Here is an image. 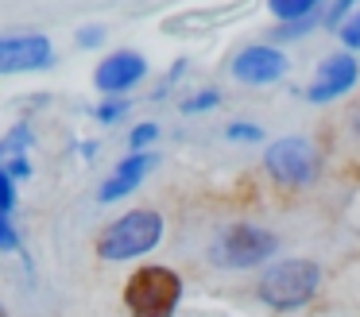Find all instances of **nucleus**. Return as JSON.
Here are the masks:
<instances>
[{
  "label": "nucleus",
  "mask_w": 360,
  "mask_h": 317,
  "mask_svg": "<svg viewBox=\"0 0 360 317\" xmlns=\"http://www.w3.org/2000/svg\"><path fill=\"white\" fill-rule=\"evenodd\" d=\"M148 77V58L140 51H112L97 62L94 70V85L105 93V97H124L128 89Z\"/></svg>",
  "instance_id": "nucleus-7"
},
{
  "label": "nucleus",
  "mask_w": 360,
  "mask_h": 317,
  "mask_svg": "<svg viewBox=\"0 0 360 317\" xmlns=\"http://www.w3.org/2000/svg\"><path fill=\"white\" fill-rule=\"evenodd\" d=\"M275 247H279V240L271 236L267 228H256V224H233V228H225L217 240H213V259L221 263V267H259L264 259H271Z\"/></svg>",
  "instance_id": "nucleus-4"
},
{
  "label": "nucleus",
  "mask_w": 360,
  "mask_h": 317,
  "mask_svg": "<svg viewBox=\"0 0 360 317\" xmlns=\"http://www.w3.org/2000/svg\"><path fill=\"white\" fill-rule=\"evenodd\" d=\"M356 77H360V66H356L352 54H329L318 66V77H314V85L306 89V97H310L314 105L337 101L341 93H349L352 85H356Z\"/></svg>",
  "instance_id": "nucleus-9"
},
{
  "label": "nucleus",
  "mask_w": 360,
  "mask_h": 317,
  "mask_svg": "<svg viewBox=\"0 0 360 317\" xmlns=\"http://www.w3.org/2000/svg\"><path fill=\"white\" fill-rule=\"evenodd\" d=\"M179 302H182V278L171 267H159V263L132 271L124 283V309L132 317H174Z\"/></svg>",
  "instance_id": "nucleus-2"
},
{
  "label": "nucleus",
  "mask_w": 360,
  "mask_h": 317,
  "mask_svg": "<svg viewBox=\"0 0 360 317\" xmlns=\"http://www.w3.org/2000/svg\"><path fill=\"white\" fill-rule=\"evenodd\" d=\"M264 167L279 186H306L318 178V151L302 136H283L267 147Z\"/></svg>",
  "instance_id": "nucleus-5"
},
{
  "label": "nucleus",
  "mask_w": 360,
  "mask_h": 317,
  "mask_svg": "<svg viewBox=\"0 0 360 317\" xmlns=\"http://www.w3.org/2000/svg\"><path fill=\"white\" fill-rule=\"evenodd\" d=\"M155 162H159V155H151V151H136V155H128V159H120L117 167H112V174L97 186V201L109 205V201L128 198V193L155 170Z\"/></svg>",
  "instance_id": "nucleus-10"
},
{
  "label": "nucleus",
  "mask_w": 360,
  "mask_h": 317,
  "mask_svg": "<svg viewBox=\"0 0 360 317\" xmlns=\"http://www.w3.org/2000/svg\"><path fill=\"white\" fill-rule=\"evenodd\" d=\"M0 317H8V309H4V302H0Z\"/></svg>",
  "instance_id": "nucleus-23"
},
{
  "label": "nucleus",
  "mask_w": 360,
  "mask_h": 317,
  "mask_svg": "<svg viewBox=\"0 0 360 317\" xmlns=\"http://www.w3.org/2000/svg\"><path fill=\"white\" fill-rule=\"evenodd\" d=\"M35 139H32V124L27 120H20V124H12V131L4 136V143H0V159L8 162V159H20V155H27V147H32Z\"/></svg>",
  "instance_id": "nucleus-11"
},
{
  "label": "nucleus",
  "mask_w": 360,
  "mask_h": 317,
  "mask_svg": "<svg viewBox=\"0 0 360 317\" xmlns=\"http://www.w3.org/2000/svg\"><path fill=\"white\" fill-rule=\"evenodd\" d=\"M0 252H20V232L12 224V213H0Z\"/></svg>",
  "instance_id": "nucleus-17"
},
{
  "label": "nucleus",
  "mask_w": 360,
  "mask_h": 317,
  "mask_svg": "<svg viewBox=\"0 0 360 317\" xmlns=\"http://www.w3.org/2000/svg\"><path fill=\"white\" fill-rule=\"evenodd\" d=\"M337 35H341V43L349 46V51H360V8L337 27Z\"/></svg>",
  "instance_id": "nucleus-16"
},
{
  "label": "nucleus",
  "mask_w": 360,
  "mask_h": 317,
  "mask_svg": "<svg viewBox=\"0 0 360 317\" xmlns=\"http://www.w3.org/2000/svg\"><path fill=\"white\" fill-rule=\"evenodd\" d=\"M318 283H321L318 263L283 259V263H271V267L264 271V278H259V298L271 309H298L314 298Z\"/></svg>",
  "instance_id": "nucleus-3"
},
{
  "label": "nucleus",
  "mask_w": 360,
  "mask_h": 317,
  "mask_svg": "<svg viewBox=\"0 0 360 317\" xmlns=\"http://www.w3.org/2000/svg\"><path fill=\"white\" fill-rule=\"evenodd\" d=\"M4 174H8L12 182H24V178H32V162H27V155H20V159H8V162H4Z\"/></svg>",
  "instance_id": "nucleus-22"
},
{
  "label": "nucleus",
  "mask_w": 360,
  "mask_h": 317,
  "mask_svg": "<svg viewBox=\"0 0 360 317\" xmlns=\"http://www.w3.org/2000/svg\"><path fill=\"white\" fill-rule=\"evenodd\" d=\"M318 4H321V0H267V8H271V15H275V20H283V23H295V20H302V15H310Z\"/></svg>",
  "instance_id": "nucleus-12"
},
{
  "label": "nucleus",
  "mask_w": 360,
  "mask_h": 317,
  "mask_svg": "<svg viewBox=\"0 0 360 317\" xmlns=\"http://www.w3.org/2000/svg\"><path fill=\"white\" fill-rule=\"evenodd\" d=\"M287 74V54L279 46H244L240 54L233 58V77L244 85H271Z\"/></svg>",
  "instance_id": "nucleus-8"
},
{
  "label": "nucleus",
  "mask_w": 360,
  "mask_h": 317,
  "mask_svg": "<svg viewBox=\"0 0 360 317\" xmlns=\"http://www.w3.org/2000/svg\"><path fill=\"white\" fill-rule=\"evenodd\" d=\"M128 108H132V105H128L124 97H109L105 105L94 108V116H97L101 124H117V120H124V116H128Z\"/></svg>",
  "instance_id": "nucleus-15"
},
{
  "label": "nucleus",
  "mask_w": 360,
  "mask_h": 317,
  "mask_svg": "<svg viewBox=\"0 0 360 317\" xmlns=\"http://www.w3.org/2000/svg\"><path fill=\"white\" fill-rule=\"evenodd\" d=\"M352 4H356V0H337V4L326 12V20H321V23H326L329 31H337V27L345 23V15H349V8H352Z\"/></svg>",
  "instance_id": "nucleus-21"
},
{
  "label": "nucleus",
  "mask_w": 360,
  "mask_h": 317,
  "mask_svg": "<svg viewBox=\"0 0 360 317\" xmlns=\"http://www.w3.org/2000/svg\"><path fill=\"white\" fill-rule=\"evenodd\" d=\"M356 128H360V120H356Z\"/></svg>",
  "instance_id": "nucleus-24"
},
{
  "label": "nucleus",
  "mask_w": 360,
  "mask_h": 317,
  "mask_svg": "<svg viewBox=\"0 0 360 317\" xmlns=\"http://www.w3.org/2000/svg\"><path fill=\"white\" fill-rule=\"evenodd\" d=\"M217 105H221V93L217 89H202V93H194V97L182 101V112L198 116V112H210V108H217Z\"/></svg>",
  "instance_id": "nucleus-13"
},
{
  "label": "nucleus",
  "mask_w": 360,
  "mask_h": 317,
  "mask_svg": "<svg viewBox=\"0 0 360 317\" xmlns=\"http://www.w3.org/2000/svg\"><path fill=\"white\" fill-rule=\"evenodd\" d=\"M12 209H16V182L0 167V213H12Z\"/></svg>",
  "instance_id": "nucleus-20"
},
{
  "label": "nucleus",
  "mask_w": 360,
  "mask_h": 317,
  "mask_svg": "<svg viewBox=\"0 0 360 317\" xmlns=\"http://www.w3.org/2000/svg\"><path fill=\"white\" fill-rule=\"evenodd\" d=\"M159 240H163V216L155 209H128L124 216L105 224V232L97 236V259L105 263L140 259V255L155 252Z\"/></svg>",
  "instance_id": "nucleus-1"
},
{
  "label": "nucleus",
  "mask_w": 360,
  "mask_h": 317,
  "mask_svg": "<svg viewBox=\"0 0 360 317\" xmlns=\"http://www.w3.org/2000/svg\"><path fill=\"white\" fill-rule=\"evenodd\" d=\"M55 62V46L47 35L35 31H16V35H0V77L8 74H35Z\"/></svg>",
  "instance_id": "nucleus-6"
},
{
  "label": "nucleus",
  "mask_w": 360,
  "mask_h": 317,
  "mask_svg": "<svg viewBox=\"0 0 360 317\" xmlns=\"http://www.w3.org/2000/svg\"><path fill=\"white\" fill-rule=\"evenodd\" d=\"M101 43H105V27H101V23H86V27H78V46H82V51H97Z\"/></svg>",
  "instance_id": "nucleus-18"
},
{
  "label": "nucleus",
  "mask_w": 360,
  "mask_h": 317,
  "mask_svg": "<svg viewBox=\"0 0 360 317\" xmlns=\"http://www.w3.org/2000/svg\"><path fill=\"white\" fill-rule=\"evenodd\" d=\"M225 136L233 139V143H256V139H264V131H259L256 124H229Z\"/></svg>",
  "instance_id": "nucleus-19"
},
{
  "label": "nucleus",
  "mask_w": 360,
  "mask_h": 317,
  "mask_svg": "<svg viewBox=\"0 0 360 317\" xmlns=\"http://www.w3.org/2000/svg\"><path fill=\"white\" fill-rule=\"evenodd\" d=\"M155 139H159V124H151V120L148 124H136V128L128 131V147H132V155L136 151H148Z\"/></svg>",
  "instance_id": "nucleus-14"
}]
</instances>
